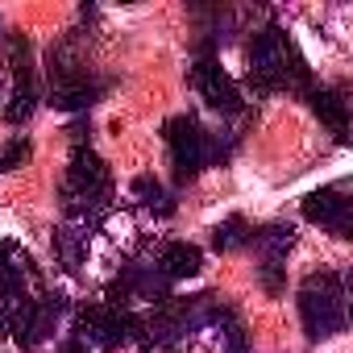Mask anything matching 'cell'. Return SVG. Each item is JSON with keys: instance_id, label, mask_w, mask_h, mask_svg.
Segmentation results:
<instances>
[{"instance_id": "obj_20", "label": "cell", "mask_w": 353, "mask_h": 353, "mask_svg": "<svg viewBox=\"0 0 353 353\" xmlns=\"http://www.w3.org/2000/svg\"><path fill=\"white\" fill-rule=\"evenodd\" d=\"M54 353H92V349H88V345H83V341H79V336L71 332V336H67V341H63V345H59Z\"/></svg>"}, {"instance_id": "obj_13", "label": "cell", "mask_w": 353, "mask_h": 353, "mask_svg": "<svg viewBox=\"0 0 353 353\" xmlns=\"http://www.w3.org/2000/svg\"><path fill=\"white\" fill-rule=\"evenodd\" d=\"M154 266L162 270L166 283H179V279H196V274L204 270V254H200V245H192V241H166V245L158 250Z\"/></svg>"}, {"instance_id": "obj_12", "label": "cell", "mask_w": 353, "mask_h": 353, "mask_svg": "<svg viewBox=\"0 0 353 353\" xmlns=\"http://www.w3.org/2000/svg\"><path fill=\"white\" fill-rule=\"evenodd\" d=\"M9 54H13V71H17V88H13V100L5 108V121L9 125H26L38 108V83H34V54H30V42L26 38H13L9 42Z\"/></svg>"}, {"instance_id": "obj_10", "label": "cell", "mask_w": 353, "mask_h": 353, "mask_svg": "<svg viewBox=\"0 0 353 353\" xmlns=\"http://www.w3.org/2000/svg\"><path fill=\"white\" fill-rule=\"evenodd\" d=\"M262 250V266H258V279L270 295H283V270H287V254L295 245V225L287 221H270L262 229H254V241Z\"/></svg>"}, {"instance_id": "obj_2", "label": "cell", "mask_w": 353, "mask_h": 353, "mask_svg": "<svg viewBox=\"0 0 353 353\" xmlns=\"http://www.w3.org/2000/svg\"><path fill=\"white\" fill-rule=\"evenodd\" d=\"M250 88L254 96H270V92H312V71L299 54V46L287 38V30L266 26L254 34L250 42Z\"/></svg>"}, {"instance_id": "obj_8", "label": "cell", "mask_w": 353, "mask_h": 353, "mask_svg": "<svg viewBox=\"0 0 353 353\" xmlns=\"http://www.w3.org/2000/svg\"><path fill=\"white\" fill-rule=\"evenodd\" d=\"M67 295H59V291H42L30 307H26V316L13 324V341L21 345V349H42L50 336H54V328L63 324V316H67Z\"/></svg>"}, {"instance_id": "obj_3", "label": "cell", "mask_w": 353, "mask_h": 353, "mask_svg": "<svg viewBox=\"0 0 353 353\" xmlns=\"http://www.w3.org/2000/svg\"><path fill=\"white\" fill-rule=\"evenodd\" d=\"M162 137H166L170 166H174V179L179 183H196L212 162H225L233 154V141H221L216 133H208L192 112L170 117L162 125Z\"/></svg>"}, {"instance_id": "obj_6", "label": "cell", "mask_w": 353, "mask_h": 353, "mask_svg": "<svg viewBox=\"0 0 353 353\" xmlns=\"http://www.w3.org/2000/svg\"><path fill=\"white\" fill-rule=\"evenodd\" d=\"M100 96H104V83L92 79L79 63H63V59L50 63V104L59 112H88Z\"/></svg>"}, {"instance_id": "obj_4", "label": "cell", "mask_w": 353, "mask_h": 353, "mask_svg": "<svg viewBox=\"0 0 353 353\" xmlns=\"http://www.w3.org/2000/svg\"><path fill=\"white\" fill-rule=\"evenodd\" d=\"M349 295H345V279L336 270H320V274H307L303 287H299V320H303V332L307 341H328L336 332H345V320H349Z\"/></svg>"}, {"instance_id": "obj_14", "label": "cell", "mask_w": 353, "mask_h": 353, "mask_svg": "<svg viewBox=\"0 0 353 353\" xmlns=\"http://www.w3.org/2000/svg\"><path fill=\"white\" fill-rule=\"evenodd\" d=\"M307 100H312V112H316V117L332 129V137L345 145V141H349V96H345V88H312Z\"/></svg>"}, {"instance_id": "obj_15", "label": "cell", "mask_w": 353, "mask_h": 353, "mask_svg": "<svg viewBox=\"0 0 353 353\" xmlns=\"http://www.w3.org/2000/svg\"><path fill=\"white\" fill-rule=\"evenodd\" d=\"M88 241H92V229L75 225V221H63L54 229V258L67 274H75L83 266V254H88Z\"/></svg>"}, {"instance_id": "obj_19", "label": "cell", "mask_w": 353, "mask_h": 353, "mask_svg": "<svg viewBox=\"0 0 353 353\" xmlns=\"http://www.w3.org/2000/svg\"><path fill=\"white\" fill-rule=\"evenodd\" d=\"M30 154H34V145H30L26 137H13L5 150H0V174H5V170H17L21 162H30Z\"/></svg>"}, {"instance_id": "obj_18", "label": "cell", "mask_w": 353, "mask_h": 353, "mask_svg": "<svg viewBox=\"0 0 353 353\" xmlns=\"http://www.w3.org/2000/svg\"><path fill=\"white\" fill-rule=\"evenodd\" d=\"M254 241V225L245 221V216H229V221H221L216 229H212V250L216 254H237V250H245Z\"/></svg>"}, {"instance_id": "obj_5", "label": "cell", "mask_w": 353, "mask_h": 353, "mask_svg": "<svg viewBox=\"0 0 353 353\" xmlns=\"http://www.w3.org/2000/svg\"><path fill=\"white\" fill-rule=\"evenodd\" d=\"M166 299H170V283L162 279V270H158L154 262H125L121 274L108 283V299H104V303L129 312L133 303L158 307V303H166Z\"/></svg>"}, {"instance_id": "obj_11", "label": "cell", "mask_w": 353, "mask_h": 353, "mask_svg": "<svg viewBox=\"0 0 353 353\" xmlns=\"http://www.w3.org/2000/svg\"><path fill=\"white\" fill-rule=\"evenodd\" d=\"M192 83H196V92L204 96V104L216 108V112H225V117H237V112L245 108L237 83L229 79V71H225L216 59H196V67H192Z\"/></svg>"}, {"instance_id": "obj_16", "label": "cell", "mask_w": 353, "mask_h": 353, "mask_svg": "<svg viewBox=\"0 0 353 353\" xmlns=\"http://www.w3.org/2000/svg\"><path fill=\"white\" fill-rule=\"evenodd\" d=\"M129 192H133V200L145 208V212H154V216H174V196L154 179V174H137V179L129 183Z\"/></svg>"}, {"instance_id": "obj_7", "label": "cell", "mask_w": 353, "mask_h": 353, "mask_svg": "<svg viewBox=\"0 0 353 353\" xmlns=\"http://www.w3.org/2000/svg\"><path fill=\"white\" fill-rule=\"evenodd\" d=\"M75 336L88 349H121L129 341V312L112 307V303H83L75 312Z\"/></svg>"}, {"instance_id": "obj_17", "label": "cell", "mask_w": 353, "mask_h": 353, "mask_svg": "<svg viewBox=\"0 0 353 353\" xmlns=\"http://www.w3.org/2000/svg\"><path fill=\"white\" fill-rule=\"evenodd\" d=\"M212 328H221V345H225V353H250L245 324H241V316H237L229 303H216V312H212Z\"/></svg>"}, {"instance_id": "obj_9", "label": "cell", "mask_w": 353, "mask_h": 353, "mask_svg": "<svg viewBox=\"0 0 353 353\" xmlns=\"http://www.w3.org/2000/svg\"><path fill=\"white\" fill-rule=\"evenodd\" d=\"M299 212H303L307 225H320V229H328L332 237H353V200H349L345 183L307 192L303 204H299Z\"/></svg>"}, {"instance_id": "obj_1", "label": "cell", "mask_w": 353, "mask_h": 353, "mask_svg": "<svg viewBox=\"0 0 353 353\" xmlns=\"http://www.w3.org/2000/svg\"><path fill=\"white\" fill-rule=\"evenodd\" d=\"M59 200H63V216L83 225V229H92V233L112 212V200H117L112 170L92 145H75L71 150V166H67V179L59 188Z\"/></svg>"}]
</instances>
